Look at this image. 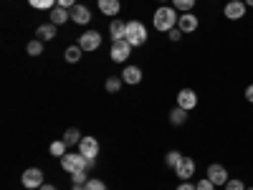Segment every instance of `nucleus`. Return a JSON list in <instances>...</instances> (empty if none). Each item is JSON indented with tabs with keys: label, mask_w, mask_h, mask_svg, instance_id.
Masks as SVG:
<instances>
[{
	"label": "nucleus",
	"mask_w": 253,
	"mask_h": 190,
	"mask_svg": "<svg viewBox=\"0 0 253 190\" xmlns=\"http://www.w3.org/2000/svg\"><path fill=\"white\" fill-rule=\"evenodd\" d=\"M63 142H66L69 147H74V144H79L81 142V132L76 130V127H69L66 132H63Z\"/></svg>",
	"instance_id": "20"
},
{
	"label": "nucleus",
	"mask_w": 253,
	"mask_h": 190,
	"mask_svg": "<svg viewBox=\"0 0 253 190\" xmlns=\"http://www.w3.org/2000/svg\"><path fill=\"white\" fill-rule=\"evenodd\" d=\"M66 142H63V140H56V142H51V147H48V152L53 155V157H63V155H66Z\"/></svg>",
	"instance_id": "23"
},
{
	"label": "nucleus",
	"mask_w": 253,
	"mask_h": 190,
	"mask_svg": "<svg viewBox=\"0 0 253 190\" xmlns=\"http://www.w3.org/2000/svg\"><path fill=\"white\" fill-rule=\"evenodd\" d=\"M243 3H246L248 8H253V0H243Z\"/></svg>",
	"instance_id": "37"
},
{
	"label": "nucleus",
	"mask_w": 253,
	"mask_h": 190,
	"mask_svg": "<svg viewBox=\"0 0 253 190\" xmlns=\"http://www.w3.org/2000/svg\"><path fill=\"white\" fill-rule=\"evenodd\" d=\"M177 107H182V109H195L198 107V94L193 92V89H180L177 92Z\"/></svg>",
	"instance_id": "10"
},
{
	"label": "nucleus",
	"mask_w": 253,
	"mask_h": 190,
	"mask_svg": "<svg viewBox=\"0 0 253 190\" xmlns=\"http://www.w3.org/2000/svg\"><path fill=\"white\" fill-rule=\"evenodd\" d=\"M124 41H126L132 48L147 44V28H144L142 20H126V36H124Z\"/></svg>",
	"instance_id": "2"
},
{
	"label": "nucleus",
	"mask_w": 253,
	"mask_h": 190,
	"mask_svg": "<svg viewBox=\"0 0 253 190\" xmlns=\"http://www.w3.org/2000/svg\"><path fill=\"white\" fill-rule=\"evenodd\" d=\"M71 180H74V185H86V183H89V170H79V173H74Z\"/></svg>",
	"instance_id": "28"
},
{
	"label": "nucleus",
	"mask_w": 253,
	"mask_h": 190,
	"mask_svg": "<svg viewBox=\"0 0 253 190\" xmlns=\"http://www.w3.org/2000/svg\"><path fill=\"white\" fill-rule=\"evenodd\" d=\"M225 190H246V183H243L241 178H230V180L225 183Z\"/></svg>",
	"instance_id": "29"
},
{
	"label": "nucleus",
	"mask_w": 253,
	"mask_h": 190,
	"mask_svg": "<svg viewBox=\"0 0 253 190\" xmlns=\"http://www.w3.org/2000/svg\"><path fill=\"white\" fill-rule=\"evenodd\" d=\"M177 10L172 8V5H162V8H157L155 10V18H152V23H155V28L157 31H162V33H170L175 26H177Z\"/></svg>",
	"instance_id": "1"
},
{
	"label": "nucleus",
	"mask_w": 253,
	"mask_h": 190,
	"mask_svg": "<svg viewBox=\"0 0 253 190\" xmlns=\"http://www.w3.org/2000/svg\"><path fill=\"white\" fill-rule=\"evenodd\" d=\"M160 3H167V0H160Z\"/></svg>",
	"instance_id": "38"
},
{
	"label": "nucleus",
	"mask_w": 253,
	"mask_h": 190,
	"mask_svg": "<svg viewBox=\"0 0 253 190\" xmlns=\"http://www.w3.org/2000/svg\"><path fill=\"white\" fill-rule=\"evenodd\" d=\"M81 53H84L81 46H69L66 53H63V58H66L69 63H79V61H81Z\"/></svg>",
	"instance_id": "22"
},
{
	"label": "nucleus",
	"mask_w": 253,
	"mask_h": 190,
	"mask_svg": "<svg viewBox=\"0 0 253 190\" xmlns=\"http://www.w3.org/2000/svg\"><path fill=\"white\" fill-rule=\"evenodd\" d=\"M61 167L66 170L69 175H74V173H79V170H89V160L84 157L81 152L79 155H71V152H66L61 157Z\"/></svg>",
	"instance_id": "3"
},
{
	"label": "nucleus",
	"mask_w": 253,
	"mask_h": 190,
	"mask_svg": "<svg viewBox=\"0 0 253 190\" xmlns=\"http://www.w3.org/2000/svg\"><path fill=\"white\" fill-rule=\"evenodd\" d=\"M26 51H28V56H41V53H43V41H41V38H33L31 44L26 46Z\"/></svg>",
	"instance_id": "24"
},
{
	"label": "nucleus",
	"mask_w": 253,
	"mask_h": 190,
	"mask_svg": "<svg viewBox=\"0 0 253 190\" xmlns=\"http://www.w3.org/2000/svg\"><path fill=\"white\" fill-rule=\"evenodd\" d=\"M122 81H124V84H139V81H142V69H139V66H124Z\"/></svg>",
	"instance_id": "15"
},
{
	"label": "nucleus",
	"mask_w": 253,
	"mask_h": 190,
	"mask_svg": "<svg viewBox=\"0 0 253 190\" xmlns=\"http://www.w3.org/2000/svg\"><path fill=\"white\" fill-rule=\"evenodd\" d=\"M38 190H56V185H48V183H43V185H41Z\"/></svg>",
	"instance_id": "36"
},
{
	"label": "nucleus",
	"mask_w": 253,
	"mask_h": 190,
	"mask_svg": "<svg viewBox=\"0 0 253 190\" xmlns=\"http://www.w3.org/2000/svg\"><path fill=\"white\" fill-rule=\"evenodd\" d=\"M48 18H51V23H53V26H63L66 20H71V10L56 5V8L51 10V15H48Z\"/></svg>",
	"instance_id": "14"
},
{
	"label": "nucleus",
	"mask_w": 253,
	"mask_h": 190,
	"mask_svg": "<svg viewBox=\"0 0 253 190\" xmlns=\"http://www.w3.org/2000/svg\"><path fill=\"white\" fill-rule=\"evenodd\" d=\"M175 175H177L180 180H190V178L195 175V160H193V157H182L180 165L175 167Z\"/></svg>",
	"instance_id": "12"
},
{
	"label": "nucleus",
	"mask_w": 253,
	"mask_h": 190,
	"mask_svg": "<svg viewBox=\"0 0 253 190\" xmlns=\"http://www.w3.org/2000/svg\"><path fill=\"white\" fill-rule=\"evenodd\" d=\"M167 38H170V41H180V38H182V31H180V28L175 26V28H172L170 33H167Z\"/></svg>",
	"instance_id": "33"
},
{
	"label": "nucleus",
	"mask_w": 253,
	"mask_h": 190,
	"mask_svg": "<svg viewBox=\"0 0 253 190\" xmlns=\"http://www.w3.org/2000/svg\"><path fill=\"white\" fill-rule=\"evenodd\" d=\"M246 3L243 0H228L225 3V8H223V15L228 18V20H241L243 15H246Z\"/></svg>",
	"instance_id": "7"
},
{
	"label": "nucleus",
	"mask_w": 253,
	"mask_h": 190,
	"mask_svg": "<svg viewBox=\"0 0 253 190\" xmlns=\"http://www.w3.org/2000/svg\"><path fill=\"white\" fill-rule=\"evenodd\" d=\"M58 5H61V8H66V10H71V8L76 5V0H58Z\"/></svg>",
	"instance_id": "34"
},
{
	"label": "nucleus",
	"mask_w": 253,
	"mask_h": 190,
	"mask_svg": "<svg viewBox=\"0 0 253 190\" xmlns=\"http://www.w3.org/2000/svg\"><path fill=\"white\" fill-rule=\"evenodd\" d=\"M86 190H107V185H104V180H99V178H89V183L84 185Z\"/></svg>",
	"instance_id": "30"
},
{
	"label": "nucleus",
	"mask_w": 253,
	"mask_h": 190,
	"mask_svg": "<svg viewBox=\"0 0 253 190\" xmlns=\"http://www.w3.org/2000/svg\"><path fill=\"white\" fill-rule=\"evenodd\" d=\"M79 46H81L84 51H99V46H101V33H99V31L81 33V36H79Z\"/></svg>",
	"instance_id": "6"
},
{
	"label": "nucleus",
	"mask_w": 253,
	"mask_h": 190,
	"mask_svg": "<svg viewBox=\"0 0 253 190\" xmlns=\"http://www.w3.org/2000/svg\"><path fill=\"white\" fill-rule=\"evenodd\" d=\"M185 122H187V109H182V107H175V109L170 112V124L180 127V124H185Z\"/></svg>",
	"instance_id": "19"
},
{
	"label": "nucleus",
	"mask_w": 253,
	"mask_h": 190,
	"mask_svg": "<svg viewBox=\"0 0 253 190\" xmlns=\"http://www.w3.org/2000/svg\"><path fill=\"white\" fill-rule=\"evenodd\" d=\"M205 178H210L215 185H223V188H225V183L230 180V178H228V170H225L223 165H218V162H213V165L208 167V175H205Z\"/></svg>",
	"instance_id": "11"
},
{
	"label": "nucleus",
	"mask_w": 253,
	"mask_h": 190,
	"mask_svg": "<svg viewBox=\"0 0 253 190\" xmlns=\"http://www.w3.org/2000/svg\"><path fill=\"white\" fill-rule=\"evenodd\" d=\"M109 33H112V41H122L126 36V23L119 18H114L112 23H109Z\"/></svg>",
	"instance_id": "16"
},
{
	"label": "nucleus",
	"mask_w": 253,
	"mask_h": 190,
	"mask_svg": "<svg viewBox=\"0 0 253 190\" xmlns=\"http://www.w3.org/2000/svg\"><path fill=\"white\" fill-rule=\"evenodd\" d=\"M198 190H215V183L210 178H203V180H198Z\"/></svg>",
	"instance_id": "31"
},
{
	"label": "nucleus",
	"mask_w": 253,
	"mask_h": 190,
	"mask_svg": "<svg viewBox=\"0 0 253 190\" xmlns=\"http://www.w3.org/2000/svg\"><path fill=\"white\" fill-rule=\"evenodd\" d=\"M71 20H74V23H79V26H86L89 20H91V10H89L86 5L76 3V5L71 8Z\"/></svg>",
	"instance_id": "13"
},
{
	"label": "nucleus",
	"mask_w": 253,
	"mask_h": 190,
	"mask_svg": "<svg viewBox=\"0 0 253 190\" xmlns=\"http://www.w3.org/2000/svg\"><path fill=\"white\" fill-rule=\"evenodd\" d=\"M198 26H200V20H198V15H195L193 10H190V13H182V15L177 18V28H180L182 33H195Z\"/></svg>",
	"instance_id": "9"
},
{
	"label": "nucleus",
	"mask_w": 253,
	"mask_h": 190,
	"mask_svg": "<svg viewBox=\"0 0 253 190\" xmlns=\"http://www.w3.org/2000/svg\"><path fill=\"white\" fill-rule=\"evenodd\" d=\"M129 53H132V46L126 44L124 38H122V41H112V51H109V56H112L114 63H124L126 58H129Z\"/></svg>",
	"instance_id": "5"
},
{
	"label": "nucleus",
	"mask_w": 253,
	"mask_h": 190,
	"mask_svg": "<svg viewBox=\"0 0 253 190\" xmlns=\"http://www.w3.org/2000/svg\"><path fill=\"white\" fill-rule=\"evenodd\" d=\"M243 96H246V101H251V104H253V84L246 89V94H243Z\"/></svg>",
	"instance_id": "35"
},
{
	"label": "nucleus",
	"mask_w": 253,
	"mask_h": 190,
	"mask_svg": "<svg viewBox=\"0 0 253 190\" xmlns=\"http://www.w3.org/2000/svg\"><path fill=\"white\" fill-rule=\"evenodd\" d=\"M246 190H253V188H246Z\"/></svg>",
	"instance_id": "39"
},
{
	"label": "nucleus",
	"mask_w": 253,
	"mask_h": 190,
	"mask_svg": "<svg viewBox=\"0 0 253 190\" xmlns=\"http://www.w3.org/2000/svg\"><path fill=\"white\" fill-rule=\"evenodd\" d=\"M122 84H124V81H122L119 76H109V79H107V84H104V87H107V92H109V94H117V92L122 89Z\"/></svg>",
	"instance_id": "25"
},
{
	"label": "nucleus",
	"mask_w": 253,
	"mask_h": 190,
	"mask_svg": "<svg viewBox=\"0 0 253 190\" xmlns=\"http://www.w3.org/2000/svg\"><path fill=\"white\" fill-rule=\"evenodd\" d=\"M20 183H23V188H28V190H38L41 185H43V170L28 167V170L20 175Z\"/></svg>",
	"instance_id": "4"
},
{
	"label": "nucleus",
	"mask_w": 253,
	"mask_h": 190,
	"mask_svg": "<svg viewBox=\"0 0 253 190\" xmlns=\"http://www.w3.org/2000/svg\"><path fill=\"white\" fill-rule=\"evenodd\" d=\"M172 8L175 10H182V13H190L195 8V0H172Z\"/></svg>",
	"instance_id": "26"
},
{
	"label": "nucleus",
	"mask_w": 253,
	"mask_h": 190,
	"mask_svg": "<svg viewBox=\"0 0 253 190\" xmlns=\"http://www.w3.org/2000/svg\"><path fill=\"white\" fill-rule=\"evenodd\" d=\"M28 5L36 10H53L58 5V0H28Z\"/></svg>",
	"instance_id": "21"
},
{
	"label": "nucleus",
	"mask_w": 253,
	"mask_h": 190,
	"mask_svg": "<svg viewBox=\"0 0 253 190\" xmlns=\"http://www.w3.org/2000/svg\"><path fill=\"white\" fill-rule=\"evenodd\" d=\"M36 36H38L41 41H51V38H56V26H53V23L38 26V28H36Z\"/></svg>",
	"instance_id": "18"
},
{
	"label": "nucleus",
	"mask_w": 253,
	"mask_h": 190,
	"mask_svg": "<svg viewBox=\"0 0 253 190\" xmlns=\"http://www.w3.org/2000/svg\"><path fill=\"white\" fill-rule=\"evenodd\" d=\"M79 152L86 157V160H96V155H99V142H96V137H81Z\"/></svg>",
	"instance_id": "8"
},
{
	"label": "nucleus",
	"mask_w": 253,
	"mask_h": 190,
	"mask_svg": "<svg viewBox=\"0 0 253 190\" xmlns=\"http://www.w3.org/2000/svg\"><path fill=\"white\" fill-rule=\"evenodd\" d=\"M99 10L104 15H119L122 3H119V0H99Z\"/></svg>",
	"instance_id": "17"
},
{
	"label": "nucleus",
	"mask_w": 253,
	"mask_h": 190,
	"mask_svg": "<svg viewBox=\"0 0 253 190\" xmlns=\"http://www.w3.org/2000/svg\"><path fill=\"white\" fill-rule=\"evenodd\" d=\"M175 190H198V185H193V183H190V180H182Z\"/></svg>",
	"instance_id": "32"
},
{
	"label": "nucleus",
	"mask_w": 253,
	"mask_h": 190,
	"mask_svg": "<svg viewBox=\"0 0 253 190\" xmlns=\"http://www.w3.org/2000/svg\"><path fill=\"white\" fill-rule=\"evenodd\" d=\"M180 160H182V155H180L177 150H170V152H167V157H165L167 167H172V170H175V167L180 165Z\"/></svg>",
	"instance_id": "27"
}]
</instances>
